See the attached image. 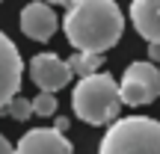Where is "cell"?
I'll list each match as a JSON object with an SVG mask.
<instances>
[{
  "label": "cell",
  "instance_id": "15",
  "mask_svg": "<svg viewBox=\"0 0 160 154\" xmlns=\"http://www.w3.org/2000/svg\"><path fill=\"white\" fill-rule=\"evenodd\" d=\"M42 3H59V6H68L71 0H42Z\"/></svg>",
  "mask_w": 160,
  "mask_h": 154
},
{
  "label": "cell",
  "instance_id": "5",
  "mask_svg": "<svg viewBox=\"0 0 160 154\" xmlns=\"http://www.w3.org/2000/svg\"><path fill=\"white\" fill-rule=\"evenodd\" d=\"M30 77H33V83L39 86L42 92L57 95L59 89L68 86V80L74 74H71L68 62L59 59L57 53H36V57L30 59Z\"/></svg>",
  "mask_w": 160,
  "mask_h": 154
},
{
  "label": "cell",
  "instance_id": "12",
  "mask_svg": "<svg viewBox=\"0 0 160 154\" xmlns=\"http://www.w3.org/2000/svg\"><path fill=\"white\" fill-rule=\"evenodd\" d=\"M30 101H33V113L42 116V119L57 113V95H51V92H39V95L30 98Z\"/></svg>",
  "mask_w": 160,
  "mask_h": 154
},
{
  "label": "cell",
  "instance_id": "4",
  "mask_svg": "<svg viewBox=\"0 0 160 154\" xmlns=\"http://www.w3.org/2000/svg\"><path fill=\"white\" fill-rule=\"evenodd\" d=\"M119 92H122V104H131V107H142V104H151L157 101L160 95V68L154 62H131L122 74V83H119Z\"/></svg>",
  "mask_w": 160,
  "mask_h": 154
},
{
  "label": "cell",
  "instance_id": "6",
  "mask_svg": "<svg viewBox=\"0 0 160 154\" xmlns=\"http://www.w3.org/2000/svg\"><path fill=\"white\" fill-rule=\"evenodd\" d=\"M21 74H24V62H21V53H18L15 42L6 33H0V110L18 95Z\"/></svg>",
  "mask_w": 160,
  "mask_h": 154
},
{
  "label": "cell",
  "instance_id": "7",
  "mask_svg": "<svg viewBox=\"0 0 160 154\" xmlns=\"http://www.w3.org/2000/svg\"><path fill=\"white\" fill-rule=\"evenodd\" d=\"M15 154H74V145L53 127H33L18 139Z\"/></svg>",
  "mask_w": 160,
  "mask_h": 154
},
{
  "label": "cell",
  "instance_id": "9",
  "mask_svg": "<svg viewBox=\"0 0 160 154\" xmlns=\"http://www.w3.org/2000/svg\"><path fill=\"white\" fill-rule=\"evenodd\" d=\"M131 21L151 47H160V0H131Z\"/></svg>",
  "mask_w": 160,
  "mask_h": 154
},
{
  "label": "cell",
  "instance_id": "11",
  "mask_svg": "<svg viewBox=\"0 0 160 154\" xmlns=\"http://www.w3.org/2000/svg\"><path fill=\"white\" fill-rule=\"evenodd\" d=\"M0 113H6V116H12L15 122H27L30 116H33V101L30 98H21V95H15L9 104H6Z\"/></svg>",
  "mask_w": 160,
  "mask_h": 154
},
{
  "label": "cell",
  "instance_id": "14",
  "mask_svg": "<svg viewBox=\"0 0 160 154\" xmlns=\"http://www.w3.org/2000/svg\"><path fill=\"white\" fill-rule=\"evenodd\" d=\"M53 131H57V133H65V131H68V119H65V116H59L57 125H53Z\"/></svg>",
  "mask_w": 160,
  "mask_h": 154
},
{
  "label": "cell",
  "instance_id": "10",
  "mask_svg": "<svg viewBox=\"0 0 160 154\" xmlns=\"http://www.w3.org/2000/svg\"><path fill=\"white\" fill-rule=\"evenodd\" d=\"M101 62H104V57L101 53H71L68 57V68H71V74H77V77H89V74H95L98 68H101Z\"/></svg>",
  "mask_w": 160,
  "mask_h": 154
},
{
  "label": "cell",
  "instance_id": "16",
  "mask_svg": "<svg viewBox=\"0 0 160 154\" xmlns=\"http://www.w3.org/2000/svg\"><path fill=\"white\" fill-rule=\"evenodd\" d=\"M0 3H3V0H0Z\"/></svg>",
  "mask_w": 160,
  "mask_h": 154
},
{
  "label": "cell",
  "instance_id": "13",
  "mask_svg": "<svg viewBox=\"0 0 160 154\" xmlns=\"http://www.w3.org/2000/svg\"><path fill=\"white\" fill-rule=\"evenodd\" d=\"M0 154H15V145H12L3 133H0Z\"/></svg>",
  "mask_w": 160,
  "mask_h": 154
},
{
  "label": "cell",
  "instance_id": "2",
  "mask_svg": "<svg viewBox=\"0 0 160 154\" xmlns=\"http://www.w3.org/2000/svg\"><path fill=\"white\" fill-rule=\"evenodd\" d=\"M71 107H74V116L83 119L86 125H113L122 110L119 83L107 71L80 77L71 89Z\"/></svg>",
  "mask_w": 160,
  "mask_h": 154
},
{
  "label": "cell",
  "instance_id": "3",
  "mask_svg": "<svg viewBox=\"0 0 160 154\" xmlns=\"http://www.w3.org/2000/svg\"><path fill=\"white\" fill-rule=\"evenodd\" d=\"M98 154H160V122L148 116L116 119L104 133Z\"/></svg>",
  "mask_w": 160,
  "mask_h": 154
},
{
  "label": "cell",
  "instance_id": "8",
  "mask_svg": "<svg viewBox=\"0 0 160 154\" xmlns=\"http://www.w3.org/2000/svg\"><path fill=\"white\" fill-rule=\"evenodd\" d=\"M59 21H57V12L51 9L48 3L42 0H33L21 9V33L33 42H48L53 33H57Z\"/></svg>",
  "mask_w": 160,
  "mask_h": 154
},
{
  "label": "cell",
  "instance_id": "1",
  "mask_svg": "<svg viewBox=\"0 0 160 154\" xmlns=\"http://www.w3.org/2000/svg\"><path fill=\"white\" fill-rule=\"evenodd\" d=\"M68 45L80 53H101L119 45L125 15L116 0H71L62 18Z\"/></svg>",
  "mask_w": 160,
  "mask_h": 154
}]
</instances>
